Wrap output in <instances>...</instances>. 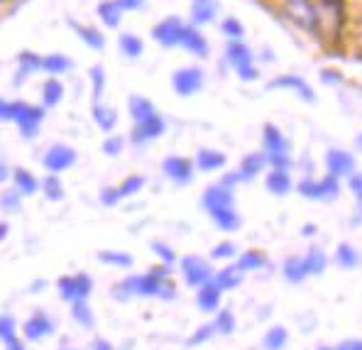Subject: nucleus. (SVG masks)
Segmentation results:
<instances>
[{
  "instance_id": "obj_38",
  "label": "nucleus",
  "mask_w": 362,
  "mask_h": 350,
  "mask_svg": "<svg viewBox=\"0 0 362 350\" xmlns=\"http://www.w3.org/2000/svg\"><path fill=\"white\" fill-rule=\"evenodd\" d=\"M71 316L81 328H93V323H95L93 309L88 306V301H74V304H71Z\"/></svg>"
},
{
  "instance_id": "obj_32",
  "label": "nucleus",
  "mask_w": 362,
  "mask_h": 350,
  "mask_svg": "<svg viewBox=\"0 0 362 350\" xmlns=\"http://www.w3.org/2000/svg\"><path fill=\"white\" fill-rule=\"evenodd\" d=\"M213 284L218 286L221 291H228V289H235L238 284L243 282V272L240 269L233 264V267H226V269H221V272L216 274V277L211 279Z\"/></svg>"
},
{
  "instance_id": "obj_20",
  "label": "nucleus",
  "mask_w": 362,
  "mask_h": 350,
  "mask_svg": "<svg viewBox=\"0 0 362 350\" xmlns=\"http://www.w3.org/2000/svg\"><path fill=\"white\" fill-rule=\"evenodd\" d=\"M40 69H42V57L40 54H35V52H20L18 54V71H15L13 83L15 86H23L32 74L40 71Z\"/></svg>"
},
{
  "instance_id": "obj_44",
  "label": "nucleus",
  "mask_w": 362,
  "mask_h": 350,
  "mask_svg": "<svg viewBox=\"0 0 362 350\" xmlns=\"http://www.w3.org/2000/svg\"><path fill=\"white\" fill-rule=\"evenodd\" d=\"M90 83H93V103H100V95L105 91V69L100 64L90 66Z\"/></svg>"
},
{
  "instance_id": "obj_1",
  "label": "nucleus",
  "mask_w": 362,
  "mask_h": 350,
  "mask_svg": "<svg viewBox=\"0 0 362 350\" xmlns=\"http://www.w3.org/2000/svg\"><path fill=\"white\" fill-rule=\"evenodd\" d=\"M172 269L167 264H157L147 274H135L127 277L125 282L113 286L115 299H130V296H159V299H174L177 289L169 282Z\"/></svg>"
},
{
  "instance_id": "obj_12",
  "label": "nucleus",
  "mask_w": 362,
  "mask_h": 350,
  "mask_svg": "<svg viewBox=\"0 0 362 350\" xmlns=\"http://www.w3.org/2000/svg\"><path fill=\"white\" fill-rule=\"evenodd\" d=\"M142 187H145V177H137V174L135 177H127L120 187H108V189L100 191V204L115 206L118 201L130 199V196H135L137 191H142Z\"/></svg>"
},
{
  "instance_id": "obj_36",
  "label": "nucleus",
  "mask_w": 362,
  "mask_h": 350,
  "mask_svg": "<svg viewBox=\"0 0 362 350\" xmlns=\"http://www.w3.org/2000/svg\"><path fill=\"white\" fill-rule=\"evenodd\" d=\"M289 341V333H286L284 326H272L262 338V348L264 350H281Z\"/></svg>"
},
{
  "instance_id": "obj_18",
  "label": "nucleus",
  "mask_w": 362,
  "mask_h": 350,
  "mask_svg": "<svg viewBox=\"0 0 362 350\" xmlns=\"http://www.w3.org/2000/svg\"><path fill=\"white\" fill-rule=\"evenodd\" d=\"M164 130H167V123H164L162 115H154V118L145 120V123H137L135 127H132V142L135 145H145V142L150 140H157V137L164 135Z\"/></svg>"
},
{
  "instance_id": "obj_49",
  "label": "nucleus",
  "mask_w": 362,
  "mask_h": 350,
  "mask_svg": "<svg viewBox=\"0 0 362 350\" xmlns=\"http://www.w3.org/2000/svg\"><path fill=\"white\" fill-rule=\"evenodd\" d=\"M152 250H154V255H157V257H162V262L167 264V267L174 262V259H177V252H174L169 245H164V243H154Z\"/></svg>"
},
{
  "instance_id": "obj_41",
  "label": "nucleus",
  "mask_w": 362,
  "mask_h": 350,
  "mask_svg": "<svg viewBox=\"0 0 362 350\" xmlns=\"http://www.w3.org/2000/svg\"><path fill=\"white\" fill-rule=\"evenodd\" d=\"M213 331L216 333H223V336H228V333L235 331V316H233L230 309H221L216 314V321L211 323Z\"/></svg>"
},
{
  "instance_id": "obj_24",
  "label": "nucleus",
  "mask_w": 362,
  "mask_h": 350,
  "mask_svg": "<svg viewBox=\"0 0 362 350\" xmlns=\"http://www.w3.org/2000/svg\"><path fill=\"white\" fill-rule=\"evenodd\" d=\"M69 28H71L74 32H76V37L83 42L86 47H90V49H105V37L100 35L95 28H88V25H81L76 23V20H69Z\"/></svg>"
},
{
  "instance_id": "obj_63",
  "label": "nucleus",
  "mask_w": 362,
  "mask_h": 350,
  "mask_svg": "<svg viewBox=\"0 0 362 350\" xmlns=\"http://www.w3.org/2000/svg\"><path fill=\"white\" fill-rule=\"evenodd\" d=\"M360 145H362V137H360Z\"/></svg>"
},
{
  "instance_id": "obj_40",
  "label": "nucleus",
  "mask_w": 362,
  "mask_h": 350,
  "mask_svg": "<svg viewBox=\"0 0 362 350\" xmlns=\"http://www.w3.org/2000/svg\"><path fill=\"white\" fill-rule=\"evenodd\" d=\"M235 267L240 269L243 274H245V272H252V269L264 267V255H262V252H257V250H247L245 255H240V259H238Z\"/></svg>"
},
{
  "instance_id": "obj_25",
  "label": "nucleus",
  "mask_w": 362,
  "mask_h": 350,
  "mask_svg": "<svg viewBox=\"0 0 362 350\" xmlns=\"http://www.w3.org/2000/svg\"><path fill=\"white\" fill-rule=\"evenodd\" d=\"M216 13H218L216 0H191V20H194V28L213 23Z\"/></svg>"
},
{
  "instance_id": "obj_35",
  "label": "nucleus",
  "mask_w": 362,
  "mask_h": 350,
  "mask_svg": "<svg viewBox=\"0 0 362 350\" xmlns=\"http://www.w3.org/2000/svg\"><path fill=\"white\" fill-rule=\"evenodd\" d=\"M120 52L127 57V59H137V57L145 52V42L140 40L137 35H132V32H125V35L120 37Z\"/></svg>"
},
{
  "instance_id": "obj_6",
  "label": "nucleus",
  "mask_w": 362,
  "mask_h": 350,
  "mask_svg": "<svg viewBox=\"0 0 362 350\" xmlns=\"http://www.w3.org/2000/svg\"><path fill=\"white\" fill-rule=\"evenodd\" d=\"M284 15L296 25V28H301L306 32L318 30V13H316V5H313L311 0H286Z\"/></svg>"
},
{
  "instance_id": "obj_62",
  "label": "nucleus",
  "mask_w": 362,
  "mask_h": 350,
  "mask_svg": "<svg viewBox=\"0 0 362 350\" xmlns=\"http://www.w3.org/2000/svg\"><path fill=\"white\" fill-rule=\"evenodd\" d=\"M64 350H71V348H64Z\"/></svg>"
},
{
  "instance_id": "obj_56",
  "label": "nucleus",
  "mask_w": 362,
  "mask_h": 350,
  "mask_svg": "<svg viewBox=\"0 0 362 350\" xmlns=\"http://www.w3.org/2000/svg\"><path fill=\"white\" fill-rule=\"evenodd\" d=\"M335 350H362V341H345V343H340Z\"/></svg>"
},
{
  "instance_id": "obj_46",
  "label": "nucleus",
  "mask_w": 362,
  "mask_h": 350,
  "mask_svg": "<svg viewBox=\"0 0 362 350\" xmlns=\"http://www.w3.org/2000/svg\"><path fill=\"white\" fill-rule=\"evenodd\" d=\"M221 30H223V35H228L233 42H240L243 37H245V25L240 23V20H235V18H226V20H223Z\"/></svg>"
},
{
  "instance_id": "obj_17",
  "label": "nucleus",
  "mask_w": 362,
  "mask_h": 350,
  "mask_svg": "<svg viewBox=\"0 0 362 350\" xmlns=\"http://www.w3.org/2000/svg\"><path fill=\"white\" fill-rule=\"evenodd\" d=\"M326 167H328V177L338 179V177H353L355 172V157L345 150H331L326 155Z\"/></svg>"
},
{
  "instance_id": "obj_52",
  "label": "nucleus",
  "mask_w": 362,
  "mask_h": 350,
  "mask_svg": "<svg viewBox=\"0 0 362 350\" xmlns=\"http://www.w3.org/2000/svg\"><path fill=\"white\" fill-rule=\"evenodd\" d=\"M350 191L355 194V199L362 201V172L360 174H353V177H350Z\"/></svg>"
},
{
  "instance_id": "obj_42",
  "label": "nucleus",
  "mask_w": 362,
  "mask_h": 350,
  "mask_svg": "<svg viewBox=\"0 0 362 350\" xmlns=\"http://www.w3.org/2000/svg\"><path fill=\"white\" fill-rule=\"evenodd\" d=\"M303 259H306L308 274H321L323 269H326V264H328V257H326V252H323L321 247H311Z\"/></svg>"
},
{
  "instance_id": "obj_9",
  "label": "nucleus",
  "mask_w": 362,
  "mask_h": 350,
  "mask_svg": "<svg viewBox=\"0 0 362 350\" xmlns=\"http://www.w3.org/2000/svg\"><path fill=\"white\" fill-rule=\"evenodd\" d=\"M181 274H184L186 284L189 286H204L209 284L213 279V269L211 264L206 262L204 257H199V255H189V257L181 259Z\"/></svg>"
},
{
  "instance_id": "obj_4",
  "label": "nucleus",
  "mask_w": 362,
  "mask_h": 350,
  "mask_svg": "<svg viewBox=\"0 0 362 350\" xmlns=\"http://www.w3.org/2000/svg\"><path fill=\"white\" fill-rule=\"evenodd\" d=\"M10 120L18 125L20 135H23L25 140H32V137L40 132L42 120H45V108L32 105L28 100H13V103H10Z\"/></svg>"
},
{
  "instance_id": "obj_28",
  "label": "nucleus",
  "mask_w": 362,
  "mask_h": 350,
  "mask_svg": "<svg viewBox=\"0 0 362 350\" xmlns=\"http://www.w3.org/2000/svg\"><path fill=\"white\" fill-rule=\"evenodd\" d=\"M93 123L100 127L103 132H113L115 125H118V113H115L113 108H108V105L103 103H93Z\"/></svg>"
},
{
  "instance_id": "obj_48",
  "label": "nucleus",
  "mask_w": 362,
  "mask_h": 350,
  "mask_svg": "<svg viewBox=\"0 0 362 350\" xmlns=\"http://www.w3.org/2000/svg\"><path fill=\"white\" fill-rule=\"evenodd\" d=\"M20 199H23V196H20L18 191L8 189L0 194V206H3L5 211H20Z\"/></svg>"
},
{
  "instance_id": "obj_57",
  "label": "nucleus",
  "mask_w": 362,
  "mask_h": 350,
  "mask_svg": "<svg viewBox=\"0 0 362 350\" xmlns=\"http://www.w3.org/2000/svg\"><path fill=\"white\" fill-rule=\"evenodd\" d=\"M5 179H10V169H8V164L0 159V184H3Z\"/></svg>"
},
{
  "instance_id": "obj_58",
  "label": "nucleus",
  "mask_w": 362,
  "mask_h": 350,
  "mask_svg": "<svg viewBox=\"0 0 362 350\" xmlns=\"http://www.w3.org/2000/svg\"><path fill=\"white\" fill-rule=\"evenodd\" d=\"M321 78L326 83H335V81H340V76H335V71H323L321 74Z\"/></svg>"
},
{
  "instance_id": "obj_30",
  "label": "nucleus",
  "mask_w": 362,
  "mask_h": 350,
  "mask_svg": "<svg viewBox=\"0 0 362 350\" xmlns=\"http://www.w3.org/2000/svg\"><path fill=\"white\" fill-rule=\"evenodd\" d=\"M196 167L201 172H216V169H223L226 167V155L218 150H201L196 155Z\"/></svg>"
},
{
  "instance_id": "obj_19",
  "label": "nucleus",
  "mask_w": 362,
  "mask_h": 350,
  "mask_svg": "<svg viewBox=\"0 0 362 350\" xmlns=\"http://www.w3.org/2000/svg\"><path fill=\"white\" fill-rule=\"evenodd\" d=\"M179 47H184L186 52H191V54H196V57H209V42H206V37L201 35L194 25H184Z\"/></svg>"
},
{
  "instance_id": "obj_21",
  "label": "nucleus",
  "mask_w": 362,
  "mask_h": 350,
  "mask_svg": "<svg viewBox=\"0 0 362 350\" xmlns=\"http://www.w3.org/2000/svg\"><path fill=\"white\" fill-rule=\"evenodd\" d=\"M127 110H130V118L137 123H145V120H150L157 115V108H154V103L150 98H145V95H130V100H127Z\"/></svg>"
},
{
  "instance_id": "obj_50",
  "label": "nucleus",
  "mask_w": 362,
  "mask_h": 350,
  "mask_svg": "<svg viewBox=\"0 0 362 350\" xmlns=\"http://www.w3.org/2000/svg\"><path fill=\"white\" fill-rule=\"evenodd\" d=\"M213 259H228V257H235V245L233 243H221L211 250Z\"/></svg>"
},
{
  "instance_id": "obj_3",
  "label": "nucleus",
  "mask_w": 362,
  "mask_h": 350,
  "mask_svg": "<svg viewBox=\"0 0 362 350\" xmlns=\"http://www.w3.org/2000/svg\"><path fill=\"white\" fill-rule=\"evenodd\" d=\"M262 145H264V157H267V164H272V169H284V172H289V167H291L289 142L281 135L279 127L272 123L262 127Z\"/></svg>"
},
{
  "instance_id": "obj_27",
  "label": "nucleus",
  "mask_w": 362,
  "mask_h": 350,
  "mask_svg": "<svg viewBox=\"0 0 362 350\" xmlns=\"http://www.w3.org/2000/svg\"><path fill=\"white\" fill-rule=\"evenodd\" d=\"M122 13H125V10L118 5V0H103V3L98 5L100 23H103L105 28H110V30H115L122 23Z\"/></svg>"
},
{
  "instance_id": "obj_31",
  "label": "nucleus",
  "mask_w": 362,
  "mask_h": 350,
  "mask_svg": "<svg viewBox=\"0 0 362 350\" xmlns=\"http://www.w3.org/2000/svg\"><path fill=\"white\" fill-rule=\"evenodd\" d=\"M64 98V86L59 78H47L45 83H42V103H45V108H54V105H59Z\"/></svg>"
},
{
  "instance_id": "obj_33",
  "label": "nucleus",
  "mask_w": 362,
  "mask_h": 350,
  "mask_svg": "<svg viewBox=\"0 0 362 350\" xmlns=\"http://www.w3.org/2000/svg\"><path fill=\"white\" fill-rule=\"evenodd\" d=\"M42 69L49 74L52 78H57L59 74H66L71 69V59L66 54H47L42 57Z\"/></svg>"
},
{
  "instance_id": "obj_60",
  "label": "nucleus",
  "mask_w": 362,
  "mask_h": 350,
  "mask_svg": "<svg viewBox=\"0 0 362 350\" xmlns=\"http://www.w3.org/2000/svg\"><path fill=\"white\" fill-rule=\"evenodd\" d=\"M8 231H10L8 223H0V243H3L5 238H8Z\"/></svg>"
},
{
  "instance_id": "obj_13",
  "label": "nucleus",
  "mask_w": 362,
  "mask_h": 350,
  "mask_svg": "<svg viewBox=\"0 0 362 350\" xmlns=\"http://www.w3.org/2000/svg\"><path fill=\"white\" fill-rule=\"evenodd\" d=\"M23 333H25V338H28V341L40 343V341H45V338L54 336V321H52L45 311H35V314L25 321Z\"/></svg>"
},
{
  "instance_id": "obj_5",
  "label": "nucleus",
  "mask_w": 362,
  "mask_h": 350,
  "mask_svg": "<svg viewBox=\"0 0 362 350\" xmlns=\"http://www.w3.org/2000/svg\"><path fill=\"white\" fill-rule=\"evenodd\" d=\"M226 57H228V64L235 69V74L243 78V81H257L259 74H257L255 57L247 45H243V42H230L226 49Z\"/></svg>"
},
{
  "instance_id": "obj_43",
  "label": "nucleus",
  "mask_w": 362,
  "mask_h": 350,
  "mask_svg": "<svg viewBox=\"0 0 362 350\" xmlns=\"http://www.w3.org/2000/svg\"><path fill=\"white\" fill-rule=\"evenodd\" d=\"M13 341H18V323H15L13 316L0 314V343L8 346Z\"/></svg>"
},
{
  "instance_id": "obj_8",
  "label": "nucleus",
  "mask_w": 362,
  "mask_h": 350,
  "mask_svg": "<svg viewBox=\"0 0 362 350\" xmlns=\"http://www.w3.org/2000/svg\"><path fill=\"white\" fill-rule=\"evenodd\" d=\"M299 194L311 201H335L340 194V184L333 177L323 179H303L299 184Z\"/></svg>"
},
{
  "instance_id": "obj_7",
  "label": "nucleus",
  "mask_w": 362,
  "mask_h": 350,
  "mask_svg": "<svg viewBox=\"0 0 362 350\" xmlns=\"http://www.w3.org/2000/svg\"><path fill=\"white\" fill-rule=\"evenodd\" d=\"M57 289H59L62 299L66 301H86L90 296V291H93V279L88 277V274H66V277H62L59 282H57Z\"/></svg>"
},
{
  "instance_id": "obj_15",
  "label": "nucleus",
  "mask_w": 362,
  "mask_h": 350,
  "mask_svg": "<svg viewBox=\"0 0 362 350\" xmlns=\"http://www.w3.org/2000/svg\"><path fill=\"white\" fill-rule=\"evenodd\" d=\"M267 88H272V91H274V88H289V91H294L299 98L306 100V103H313V100H316L313 88L308 86V81H303L299 74H281V76L272 78Z\"/></svg>"
},
{
  "instance_id": "obj_34",
  "label": "nucleus",
  "mask_w": 362,
  "mask_h": 350,
  "mask_svg": "<svg viewBox=\"0 0 362 350\" xmlns=\"http://www.w3.org/2000/svg\"><path fill=\"white\" fill-rule=\"evenodd\" d=\"M95 257H98L100 264H108V267H118V269L132 267V255L120 252V250H100Z\"/></svg>"
},
{
  "instance_id": "obj_45",
  "label": "nucleus",
  "mask_w": 362,
  "mask_h": 350,
  "mask_svg": "<svg viewBox=\"0 0 362 350\" xmlns=\"http://www.w3.org/2000/svg\"><path fill=\"white\" fill-rule=\"evenodd\" d=\"M335 262H338L343 269L355 267V264H358V252H355L348 243H343V245L338 247V252H335Z\"/></svg>"
},
{
  "instance_id": "obj_14",
  "label": "nucleus",
  "mask_w": 362,
  "mask_h": 350,
  "mask_svg": "<svg viewBox=\"0 0 362 350\" xmlns=\"http://www.w3.org/2000/svg\"><path fill=\"white\" fill-rule=\"evenodd\" d=\"M181 32H184V23L172 15V18H164L162 23H157L152 28V40L159 42L162 47H177L181 40Z\"/></svg>"
},
{
  "instance_id": "obj_54",
  "label": "nucleus",
  "mask_w": 362,
  "mask_h": 350,
  "mask_svg": "<svg viewBox=\"0 0 362 350\" xmlns=\"http://www.w3.org/2000/svg\"><path fill=\"white\" fill-rule=\"evenodd\" d=\"M90 350H115L113 343L105 341V338H95L93 343H90Z\"/></svg>"
},
{
  "instance_id": "obj_59",
  "label": "nucleus",
  "mask_w": 362,
  "mask_h": 350,
  "mask_svg": "<svg viewBox=\"0 0 362 350\" xmlns=\"http://www.w3.org/2000/svg\"><path fill=\"white\" fill-rule=\"evenodd\" d=\"M5 350H28V348H25L20 341H13V343H8V346H5Z\"/></svg>"
},
{
  "instance_id": "obj_22",
  "label": "nucleus",
  "mask_w": 362,
  "mask_h": 350,
  "mask_svg": "<svg viewBox=\"0 0 362 350\" xmlns=\"http://www.w3.org/2000/svg\"><path fill=\"white\" fill-rule=\"evenodd\" d=\"M10 177H13L15 191H18L20 196H32V194H37V191H40V179H37L30 169L18 167V169H13V172H10Z\"/></svg>"
},
{
  "instance_id": "obj_29",
  "label": "nucleus",
  "mask_w": 362,
  "mask_h": 350,
  "mask_svg": "<svg viewBox=\"0 0 362 350\" xmlns=\"http://www.w3.org/2000/svg\"><path fill=\"white\" fill-rule=\"evenodd\" d=\"M264 184H267V191H272L274 196H286L291 191V177L284 169H272Z\"/></svg>"
},
{
  "instance_id": "obj_51",
  "label": "nucleus",
  "mask_w": 362,
  "mask_h": 350,
  "mask_svg": "<svg viewBox=\"0 0 362 350\" xmlns=\"http://www.w3.org/2000/svg\"><path fill=\"white\" fill-rule=\"evenodd\" d=\"M213 333H216V331H213V326H211V323H206V326H201L199 331H196L194 336L189 338V346H199V343L209 341V338L213 336Z\"/></svg>"
},
{
  "instance_id": "obj_39",
  "label": "nucleus",
  "mask_w": 362,
  "mask_h": 350,
  "mask_svg": "<svg viewBox=\"0 0 362 350\" xmlns=\"http://www.w3.org/2000/svg\"><path fill=\"white\" fill-rule=\"evenodd\" d=\"M40 189L49 201H62L64 199V184H62V179L57 177V174H49V177L42 179Z\"/></svg>"
},
{
  "instance_id": "obj_26",
  "label": "nucleus",
  "mask_w": 362,
  "mask_h": 350,
  "mask_svg": "<svg viewBox=\"0 0 362 350\" xmlns=\"http://www.w3.org/2000/svg\"><path fill=\"white\" fill-rule=\"evenodd\" d=\"M221 294L223 291L218 289L216 284L209 282L204 286H199V294H196V304H199L201 311H209V314H213L216 309H221Z\"/></svg>"
},
{
  "instance_id": "obj_23",
  "label": "nucleus",
  "mask_w": 362,
  "mask_h": 350,
  "mask_svg": "<svg viewBox=\"0 0 362 350\" xmlns=\"http://www.w3.org/2000/svg\"><path fill=\"white\" fill-rule=\"evenodd\" d=\"M264 167H267V157H264V152H252V155H247L240 162V169H238V179L240 182H250V179H255L259 172H264Z\"/></svg>"
},
{
  "instance_id": "obj_37",
  "label": "nucleus",
  "mask_w": 362,
  "mask_h": 350,
  "mask_svg": "<svg viewBox=\"0 0 362 350\" xmlns=\"http://www.w3.org/2000/svg\"><path fill=\"white\" fill-rule=\"evenodd\" d=\"M284 277L289 282H303L308 277V267H306V259L303 257H289L284 262Z\"/></svg>"
},
{
  "instance_id": "obj_11",
  "label": "nucleus",
  "mask_w": 362,
  "mask_h": 350,
  "mask_svg": "<svg viewBox=\"0 0 362 350\" xmlns=\"http://www.w3.org/2000/svg\"><path fill=\"white\" fill-rule=\"evenodd\" d=\"M204 86V71L199 66H184L172 74V88L179 95H194Z\"/></svg>"
},
{
  "instance_id": "obj_2",
  "label": "nucleus",
  "mask_w": 362,
  "mask_h": 350,
  "mask_svg": "<svg viewBox=\"0 0 362 350\" xmlns=\"http://www.w3.org/2000/svg\"><path fill=\"white\" fill-rule=\"evenodd\" d=\"M204 209L209 211L213 223H216L221 231H238V228H240V216H238V211H235L233 189L223 187V184L209 187L204 194Z\"/></svg>"
},
{
  "instance_id": "obj_53",
  "label": "nucleus",
  "mask_w": 362,
  "mask_h": 350,
  "mask_svg": "<svg viewBox=\"0 0 362 350\" xmlns=\"http://www.w3.org/2000/svg\"><path fill=\"white\" fill-rule=\"evenodd\" d=\"M145 3L147 0H118V5L122 10H140V8H145Z\"/></svg>"
},
{
  "instance_id": "obj_10",
  "label": "nucleus",
  "mask_w": 362,
  "mask_h": 350,
  "mask_svg": "<svg viewBox=\"0 0 362 350\" xmlns=\"http://www.w3.org/2000/svg\"><path fill=\"white\" fill-rule=\"evenodd\" d=\"M42 164H45V169L49 174L59 177L62 172H66L69 167L76 164V152L69 145H52L49 150L45 152V157H42Z\"/></svg>"
},
{
  "instance_id": "obj_47",
  "label": "nucleus",
  "mask_w": 362,
  "mask_h": 350,
  "mask_svg": "<svg viewBox=\"0 0 362 350\" xmlns=\"http://www.w3.org/2000/svg\"><path fill=\"white\" fill-rule=\"evenodd\" d=\"M122 150H125V137H120V135L105 137V142H103V152H105V155H108V157H118Z\"/></svg>"
},
{
  "instance_id": "obj_61",
  "label": "nucleus",
  "mask_w": 362,
  "mask_h": 350,
  "mask_svg": "<svg viewBox=\"0 0 362 350\" xmlns=\"http://www.w3.org/2000/svg\"><path fill=\"white\" fill-rule=\"evenodd\" d=\"M318 350H331V348H318Z\"/></svg>"
},
{
  "instance_id": "obj_16",
  "label": "nucleus",
  "mask_w": 362,
  "mask_h": 350,
  "mask_svg": "<svg viewBox=\"0 0 362 350\" xmlns=\"http://www.w3.org/2000/svg\"><path fill=\"white\" fill-rule=\"evenodd\" d=\"M162 172L174 184H189L194 179V162L186 157H167L162 162Z\"/></svg>"
},
{
  "instance_id": "obj_55",
  "label": "nucleus",
  "mask_w": 362,
  "mask_h": 350,
  "mask_svg": "<svg viewBox=\"0 0 362 350\" xmlns=\"http://www.w3.org/2000/svg\"><path fill=\"white\" fill-rule=\"evenodd\" d=\"M10 120V100L0 98V123H8Z\"/></svg>"
}]
</instances>
